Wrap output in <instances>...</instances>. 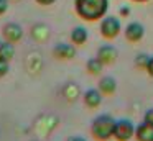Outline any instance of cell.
Instances as JSON below:
<instances>
[{
    "label": "cell",
    "mask_w": 153,
    "mask_h": 141,
    "mask_svg": "<svg viewBox=\"0 0 153 141\" xmlns=\"http://www.w3.org/2000/svg\"><path fill=\"white\" fill-rule=\"evenodd\" d=\"M117 56H119V51L114 48L112 44H104L97 49V58L102 61V64H114L117 61Z\"/></svg>",
    "instance_id": "52a82bcc"
},
{
    "label": "cell",
    "mask_w": 153,
    "mask_h": 141,
    "mask_svg": "<svg viewBox=\"0 0 153 141\" xmlns=\"http://www.w3.org/2000/svg\"><path fill=\"white\" fill-rule=\"evenodd\" d=\"M135 138L137 141H153V125L148 123H140L135 128Z\"/></svg>",
    "instance_id": "30bf717a"
},
{
    "label": "cell",
    "mask_w": 153,
    "mask_h": 141,
    "mask_svg": "<svg viewBox=\"0 0 153 141\" xmlns=\"http://www.w3.org/2000/svg\"><path fill=\"white\" fill-rule=\"evenodd\" d=\"M102 67H104V64H102V61H100L99 58L89 59V61H87V64H86L87 72H91L92 75H99L100 72H102Z\"/></svg>",
    "instance_id": "5bb4252c"
},
{
    "label": "cell",
    "mask_w": 153,
    "mask_h": 141,
    "mask_svg": "<svg viewBox=\"0 0 153 141\" xmlns=\"http://www.w3.org/2000/svg\"><path fill=\"white\" fill-rule=\"evenodd\" d=\"M8 10V0H0V15H4Z\"/></svg>",
    "instance_id": "d6986e66"
},
{
    "label": "cell",
    "mask_w": 153,
    "mask_h": 141,
    "mask_svg": "<svg viewBox=\"0 0 153 141\" xmlns=\"http://www.w3.org/2000/svg\"><path fill=\"white\" fill-rule=\"evenodd\" d=\"M84 103L89 108H97L102 103V92L97 90V89H89L84 94Z\"/></svg>",
    "instance_id": "9c48e42d"
},
{
    "label": "cell",
    "mask_w": 153,
    "mask_h": 141,
    "mask_svg": "<svg viewBox=\"0 0 153 141\" xmlns=\"http://www.w3.org/2000/svg\"><path fill=\"white\" fill-rule=\"evenodd\" d=\"M89 38V33L84 26H76V28L71 30V41L74 44H84Z\"/></svg>",
    "instance_id": "7c38bea8"
},
{
    "label": "cell",
    "mask_w": 153,
    "mask_h": 141,
    "mask_svg": "<svg viewBox=\"0 0 153 141\" xmlns=\"http://www.w3.org/2000/svg\"><path fill=\"white\" fill-rule=\"evenodd\" d=\"M56 0H36V3H40V5H51V3H54Z\"/></svg>",
    "instance_id": "ffe728a7"
},
{
    "label": "cell",
    "mask_w": 153,
    "mask_h": 141,
    "mask_svg": "<svg viewBox=\"0 0 153 141\" xmlns=\"http://www.w3.org/2000/svg\"><path fill=\"white\" fill-rule=\"evenodd\" d=\"M99 90L102 92V94H105V95H112L114 92L117 90V80L114 77H110V75L102 77L100 82H99Z\"/></svg>",
    "instance_id": "8fae6325"
},
{
    "label": "cell",
    "mask_w": 153,
    "mask_h": 141,
    "mask_svg": "<svg viewBox=\"0 0 153 141\" xmlns=\"http://www.w3.org/2000/svg\"><path fill=\"white\" fill-rule=\"evenodd\" d=\"M69 141H86V140H84V138H81V136H73Z\"/></svg>",
    "instance_id": "7402d4cb"
},
{
    "label": "cell",
    "mask_w": 153,
    "mask_h": 141,
    "mask_svg": "<svg viewBox=\"0 0 153 141\" xmlns=\"http://www.w3.org/2000/svg\"><path fill=\"white\" fill-rule=\"evenodd\" d=\"M53 54L58 59H73L76 56V48L73 44H68V43H59L54 46Z\"/></svg>",
    "instance_id": "ba28073f"
},
{
    "label": "cell",
    "mask_w": 153,
    "mask_h": 141,
    "mask_svg": "<svg viewBox=\"0 0 153 141\" xmlns=\"http://www.w3.org/2000/svg\"><path fill=\"white\" fill-rule=\"evenodd\" d=\"M135 125L132 123V120L127 118H120L115 121V128H114V138L117 141H128L135 136Z\"/></svg>",
    "instance_id": "3957f363"
},
{
    "label": "cell",
    "mask_w": 153,
    "mask_h": 141,
    "mask_svg": "<svg viewBox=\"0 0 153 141\" xmlns=\"http://www.w3.org/2000/svg\"><path fill=\"white\" fill-rule=\"evenodd\" d=\"M120 13H122V15H128L130 8H128V7H122V8H120Z\"/></svg>",
    "instance_id": "44dd1931"
},
{
    "label": "cell",
    "mask_w": 153,
    "mask_h": 141,
    "mask_svg": "<svg viewBox=\"0 0 153 141\" xmlns=\"http://www.w3.org/2000/svg\"><path fill=\"white\" fill-rule=\"evenodd\" d=\"M114 117L110 115H99L92 120L91 125V134L99 141H107L109 138L114 136V128H115Z\"/></svg>",
    "instance_id": "7a4b0ae2"
},
{
    "label": "cell",
    "mask_w": 153,
    "mask_h": 141,
    "mask_svg": "<svg viewBox=\"0 0 153 141\" xmlns=\"http://www.w3.org/2000/svg\"><path fill=\"white\" fill-rule=\"evenodd\" d=\"M13 56H15L13 43H10V41H0V58L10 62L12 59H13Z\"/></svg>",
    "instance_id": "4fadbf2b"
},
{
    "label": "cell",
    "mask_w": 153,
    "mask_h": 141,
    "mask_svg": "<svg viewBox=\"0 0 153 141\" xmlns=\"http://www.w3.org/2000/svg\"><path fill=\"white\" fill-rule=\"evenodd\" d=\"M8 71H10V66H8V61H5V59L0 58V77H4V75L8 74Z\"/></svg>",
    "instance_id": "2e32d148"
},
{
    "label": "cell",
    "mask_w": 153,
    "mask_h": 141,
    "mask_svg": "<svg viewBox=\"0 0 153 141\" xmlns=\"http://www.w3.org/2000/svg\"><path fill=\"white\" fill-rule=\"evenodd\" d=\"M148 59H150V56H146V54H138V56H137V59H135V64L138 66V67H146V62H148Z\"/></svg>",
    "instance_id": "9a60e30c"
},
{
    "label": "cell",
    "mask_w": 153,
    "mask_h": 141,
    "mask_svg": "<svg viewBox=\"0 0 153 141\" xmlns=\"http://www.w3.org/2000/svg\"><path fill=\"white\" fill-rule=\"evenodd\" d=\"M123 35H125V38L128 39L130 43H138L140 39L145 36V28H143L142 23L132 21V23H128V25H127Z\"/></svg>",
    "instance_id": "5b68a950"
},
{
    "label": "cell",
    "mask_w": 153,
    "mask_h": 141,
    "mask_svg": "<svg viewBox=\"0 0 153 141\" xmlns=\"http://www.w3.org/2000/svg\"><path fill=\"white\" fill-rule=\"evenodd\" d=\"M2 35H4L5 41L10 43H18L22 38H23V30L18 23H7L2 30Z\"/></svg>",
    "instance_id": "8992f818"
},
{
    "label": "cell",
    "mask_w": 153,
    "mask_h": 141,
    "mask_svg": "<svg viewBox=\"0 0 153 141\" xmlns=\"http://www.w3.org/2000/svg\"><path fill=\"white\" fill-rule=\"evenodd\" d=\"M76 13L86 21H97L104 18L109 10V0H76Z\"/></svg>",
    "instance_id": "6da1fadb"
},
{
    "label": "cell",
    "mask_w": 153,
    "mask_h": 141,
    "mask_svg": "<svg viewBox=\"0 0 153 141\" xmlns=\"http://www.w3.org/2000/svg\"><path fill=\"white\" fill-rule=\"evenodd\" d=\"M122 31V25L120 20L115 16H104L100 21V33L105 39H114L119 36V33Z\"/></svg>",
    "instance_id": "277c9868"
},
{
    "label": "cell",
    "mask_w": 153,
    "mask_h": 141,
    "mask_svg": "<svg viewBox=\"0 0 153 141\" xmlns=\"http://www.w3.org/2000/svg\"><path fill=\"white\" fill-rule=\"evenodd\" d=\"M143 121L148 125H153V108H150V110H146L145 117H143Z\"/></svg>",
    "instance_id": "e0dca14e"
},
{
    "label": "cell",
    "mask_w": 153,
    "mask_h": 141,
    "mask_svg": "<svg viewBox=\"0 0 153 141\" xmlns=\"http://www.w3.org/2000/svg\"><path fill=\"white\" fill-rule=\"evenodd\" d=\"M135 2H146V0H135Z\"/></svg>",
    "instance_id": "603a6c76"
},
{
    "label": "cell",
    "mask_w": 153,
    "mask_h": 141,
    "mask_svg": "<svg viewBox=\"0 0 153 141\" xmlns=\"http://www.w3.org/2000/svg\"><path fill=\"white\" fill-rule=\"evenodd\" d=\"M145 69H146V72L153 77V56H150V59H148V62H146V67Z\"/></svg>",
    "instance_id": "ac0fdd59"
}]
</instances>
